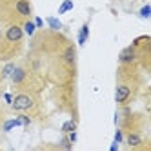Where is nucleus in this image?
Listing matches in <instances>:
<instances>
[{
  "instance_id": "9b49d317",
  "label": "nucleus",
  "mask_w": 151,
  "mask_h": 151,
  "mask_svg": "<svg viewBox=\"0 0 151 151\" xmlns=\"http://www.w3.org/2000/svg\"><path fill=\"white\" fill-rule=\"evenodd\" d=\"M68 9H71V2H69V0H66V4H64V6L60 7V13H64V11H68Z\"/></svg>"
},
{
  "instance_id": "f03ea898",
  "label": "nucleus",
  "mask_w": 151,
  "mask_h": 151,
  "mask_svg": "<svg viewBox=\"0 0 151 151\" xmlns=\"http://www.w3.org/2000/svg\"><path fill=\"white\" fill-rule=\"evenodd\" d=\"M33 18L31 0H0V27L7 24H24Z\"/></svg>"
},
{
  "instance_id": "1a4fd4ad",
  "label": "nucleus",
  "mask_w": 151,
  "mask_h": 151,
  "mask_svg": "<svg viewBox=\"0 0 151 151\" xmlns=\"http://www.w3.org/2000/svg\"><path fill=\"white\" fill-rule=\"evenodd\" d=\"M73 129H77V124H75V122L71 120V122H68L66 126L62 127V131H64V133H68V131H73Z\"/></svg>"
},
{
  "instance_id": "20e7f679",
  "label": "nucleus",
  "mask_w": 151,
  "mask_h": 151,
  "mask_svg": "<svg viewBox=\"0 0 151 151\" xmlns=\"http://www.w3.org/2000/svg\"><path fill=\"white\" fill-rule=\"evenodd\" d=\"M9 82H11L13 91H38L40 93L42 86H44L42 77H38L24 60L15 64L11 75H9Z\"/></svg>"
},
{
  "instance_id": "ddd939ff",
  "label": "nucleus",
  "mask_w": 151,
  "mask_h": 151,
  "mask_svg": "<svg viewBox=\"0 0 151 151\" xmlns=\"http://www.w3.org/2000/svg\"><path fill=\"white\" fill-rule=\"evenodd\" d=\"M4 82V78H2V64H0V84Z\"/></svg>"
},
{
  "instance_id": "f8f14e48",
  "label": "nucleus",
  "mask_w": 151,
  "mask_h": 151,
  "mask_svg": "<svg viewBox=\"0 0 151 151\" xmlns=\"http://www.w3.org/2000/svg\"><path fill=\"white\" fill-rule=\"evenodd\" d=\"M4 120H6V116H4V111L0 109V127H2V124H4Z\"/></svg>"
},
{
  "instance_id": "423d86ee",
  "label": "nucleus",
  "mask_w": 151,
  "mask_h": 151,
  "mask_svg": "<svg viewBox=\"0 0 151 151\" xmlns=\"http://www.w3.org/2000/svg\"><path fill=\"white\" fill-rule=\"evenodd\" d=\"M118 62H120V66H135L138 62V53H137V47L135 46H127L120 51V55H118Z\"/></svg>"
},
{
  "instance_id": "7ed1b4c3",
  "label": "nucleus",
  "mask_w": 151,
  "mask_h": 151,
  "mask_svg": "<svg viewBox=\"0 0 151 151\" xmlns=\"http://www.w3.org/2000/svg\"><path fill=\"white\" fill-rule=\"evenodd\" d=\"M138 89V73L135 71V66H120L115 89V102L116 106H127L129 100L135 96Z\"/></svg>"
},
{
  "instance_id": "39448f33",
  "label": "nucleus",
  "mask_w": 151,
  "mask_h": 151,
  "mask_svg": "<svg viewBox=\"0 0 151 151\" xmlns=\"http://www.w3.org/2000/svg\"><path fill=\"white\" fill-rule=\"evenodd\" d=\"M9 107L15 113H26L29 116L38 118L42 115V99L38 91H15Z\"/></svg>"
},
{
  "instance_id": "9d476101",
  "label": "nucleus",
  "mask_w": 151,
  "mask_h": 151,
  "mask_svg": "<svg viewBox=\"0 0 151 151\" xmlns=\"http://www.w3.org/2000/svg\"><path fill=\"white\" fill-rule=\"evenodd\" d=\"M115 140H116V142H122V140H124V131H122L120 127L116 129V137H115Z\"/></svg>"
},
{
  "instance_id": "0eeeda50",
  "label": "nucleus",
  "mask_w": 151,
  "mask_h": 151,
  "mask_svg": "<svg viewBox=\"0 0 151 151\" xmlns=\"http://www.w3.org/2000/svg\"><path fill=\"white\" fill-rule=\"evenodd\" d=\"M126 144L129 149H142V147H146V138L142 137L140 131L131 129V131L126 133Z\"/></svg>"
},
{
  "instance_id": "6e6552de",
  "label": "nucleus",
  "mask_w": 151,
  "mask_h": 151,
  "mask_svg": "<svg viewBox=\"0 0 151 151\" xmlns=\"http://www.w3.org/2000/svg\"><path fill=\"white\" fill-rule=\"evenodd\" d=\"M89 35V24H84L82 29H80V37H78V46H84L86 44V38Z\"/></svg>"
},
{
  "instance_id": "f257e3e1",
  "label": "nucleus",
  "mask_w": 151,
  "mask_h": 151,
  "mask_svg": "<svg viewBox=\"0 0 151 151\" xmlns=\"http://www.w3.org/2000/svg\"><path fill=\"white\" fill-rule=\"evenodd\" d=\"M26 49V31L22 24L0 27V64L17 60Z\"/></svg>"
}]
</instances>
